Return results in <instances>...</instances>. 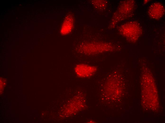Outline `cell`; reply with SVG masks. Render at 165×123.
Wrapping results in <instances>:
<instances>
[{"mask_svg": "<svg viewBox=\"0 0 165 123\" xmlns=\"http://www.w3.org/2000/svg\"><path fill=\"white\" fill-rule=\"evenodd\" d=\"M95 66L84 64L77 65L75 68L77 75L81 77L90 76L93 75L96 70Z\"/></svg>", "mask_w": 165, "mask_h": 123, "instance_id": "cell-1", "label": "cell"}]
</instances>
